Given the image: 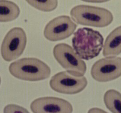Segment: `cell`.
<instances>
[{
  "instance_id": "cell-12",
  "label": "cell",
  "mask_w": 121,
  "mask_h": 113,
  "mask_svg": "<svg viewBox=\"0 0 121 113\" xmlns=\"http://www.w3.org/2000/svg\"><path fill=\"white\" fill-rule=\"evenodd\" d=\"M103 101L112 113H121V94L115 89H109L105 93Z\"/></svg>"
},
{
  "instance_id": "cell-4",
  "label": "cell",
  "mask_w": 121,
  "mask_h": 113,
  "mask_svg": "<svg viewBox=\"0 0 121 113\" xmlns=\"http://www.w3.org/2000/svg\"><path fill=\"white\" fill-rule=\"evenodd\" d=\"M55 59L66 71L77 76H83L86 71V64L74 49L65 43L56 44L53 48Z\"/></svg>"
},
{
  "instance_id": "cell-11",
  "label": "cell",
  "mask_w": 121,
  "mask_h": 113,
  "mask_svg": "<svg viewBox=\"0 0 121 113\" xmlns=\"http://www.w3.org/2000/svg\"><path fill=\"white\" fill-rule=\"evenodd\" d=\"M20 14V8L16 3L10 0H0V23L12 21Z\"/></svg>"
},
{
  "instance_id": "cell-7",
  "label": "cell",
  "mask_w": 121,
  "mask_h": 113,
  "mask_svg": "<svg viewBox=\"0 0 121 113\" xmlns=\"http://www.w3.org/2000/svg\"><path fill=\"white\" fill-rule=\"evenodd\" d=\"M91 74L99 82L111 81L121 77V57H108L98 60L92 66Z\"/></svg>"
},
{
  "instance_id": "cell-9",
  "label": "cell",
  "mask_w": 121,
  "mask_h": 113,
  "mask_svg": "<svg viewBox=\"0 0 121 113\" xmlns=\"http://www.w3.org/2000/svg\"><path fill=\"white\" fill-rule=\"evenodd\" d=\"M30 108L33 113H72L73 110L70 102L55 97L37 98L31 102Z\"/></svg>"
},
{
  "instance_id": "cell-8",
  "label": "cell",
  "mask_w": 121,
  "mask_h": 113,
  "mask_svg": "<svg viewBox=\"0 0 121 113\" xmlns=\"http://www.w3.org/2000/svg\"><path fill=\"white\" fill-rule=\"evenodd\" d=\"M77 27L71 18L66 15L57 17L51 20L45 27L43 34L49 41H60L73 35Z\"/></svg>"
},
{
  "instance_id": "cell-15",
  "label": "cell",
  "mask_w": 121,
  "mask_h": 113,
  "mask_svg": "<svg viewBox=\"0 0 121 113\" xmlns=\"http://www.w3.org/2000/svg\"><path fill=\"white\" fill-rule=\"evenodd\" d=\"M87 113H108L103 109L98 108H90Z\"/></svg>"
},
{
  "instance_id": "cell-14",
  "label": "cell",
  "mask_w": 121,
  "mask_h": 113,
  "mask_svg": "<svg viewBox=\"0 0 121 113\" xmlns=\"http://www.w3.org/2000/svg\"><path fill=\"white\" fill-rule=\"evenodd\" d=\"M4 113H30L24 107L15 104H9L4 107Z\"/></svg>"
},
{
  "instance_id": "cell-1",
  "label": "cell",
  "mask_w": 121,
  "mask_h": 113,
  "mask_svg": "<svg viewBox=\"0 0 121 113\" xmlns=\"http://www.w3.org/2000/svg\"><path fill=\"white\" fill-rule=\"evenodd\" d=\"M104 38L100 32L90 28H80L72 39L73 49L83 59L89 60L97 57L102 51Z\"/></svg>"
},
{
  "instance_id": "cell-16",
  "label": "cell",
  "mask_w": 121,
  "mask_h": 113,
  "mask_svg": "<svg viewBox=\"0 0 121 113\" xmlns=\"http://www.w3.org/2000/svg\"><path fill=\"white\" fill-rule=\"evenodd\" d=\"M83 1L86 2H90V3H103V2L108 1V0H85Z\"/></svg>"
},
{
  "instance_id": "cell-2",
  "label": "cell",
  "mask_w": 121,
  "mask_h": 113,
  "mask_svg": "<svg viewBox=\"0 0 121 113\" xmlns=\"http://www.w3.org/2000/svg\"><path fill=\"white\" fill-rule=\"evenodd\" d=\"M9 71L13 77L27 81H39L49 77L51 70L43 61L35 58H24L11 63Z\"/></svg>"
},
{
  "instance_id": "cell-5",
  "label": "cell",
  "mask_w": 121,
  "mask_h": 113,
  "mask_svg": "<svg viewBox=\"0 0 121 113\" xmlns=\"http://www.w3.org/2000/svg\"><path fill=\"white\" fill-rule=\"evenodd\" d=\"M27 36L24 30L15 27L9 30L2 42L0 53L3 59L11 62L19 58L24 51Z\"/></svg>"
},
{
  "instance_id": "cell-17",
  "label": "cell",
  "mask_w": 121,
  "mask_h": 113,
  "mask_svg": "<svg viewBox=\"0 0 121 113\" xmlns=\"http://www.w3.org/2000/svg\"><path fill=\"white\" fill-rule=\"evenodd\" d=\"M0 83H1V78H0Z\"/></svg>"
},
{
  "instance_id": "cell-6",
  "label": "cell",
  "mask_w": 121,
  "mask_h": 113,
  "mask_svg": "<svg viewBox=\"0 0 121 113\" xmlns=\"http://www.w3.org/2000/svg\"><path fill=\"white\" fill-rule=\"evenodd\" d=\"M87 80L84 76H77L68 72H59L53 75L49 84L55 91L66 95H75L85 89Z\"/></svg>"
},
{
  "instance_id": "cell-10",
  "label": "cell",
  "mask_w": 121,
  "mask_h": 113,
  "mask_svg": "<svg viewBox=\"0 0 121 113\" xmlns=\"http://www.w3.org/2000/svg\"><path fill=\"white\" fill-rule=\"evenodd\" d=\"M121 54V26L113 30L107 37L103 47L104 57H115Z\"/></svg>"
},
{
  "instance_id": "cell-13",
  "label": "cell",
  "mask_w": 121,
  "mask_h": 113,
  "mask_svg": "<svg viewBox=\"0 0 121 113\" xmlns=\"http://www.w3.org/2000/svg\"><path fill=\"white\" fill-rule=\"evenodd\" d=\"M31 6L45 12H50L55 10L58 6L57 0H26Z\"/></svg>"
},
{
  "instance_id": "cell-3",
  "label": "cell",
  "mask_w": 121,
  "mask_h": 113,
  "mask_svg": "<svg viewBox=\"0 0 121 113\" xmlns=\"http://www.w3.org/2000/svg\"><path fill=\"white\" fill-rule=\"evenodd\" d=\"M70 13L77 23L93 27H107L113 20L112 12L101 7L79 5L73 7Z\"/></svg>"
}]
</instances>
